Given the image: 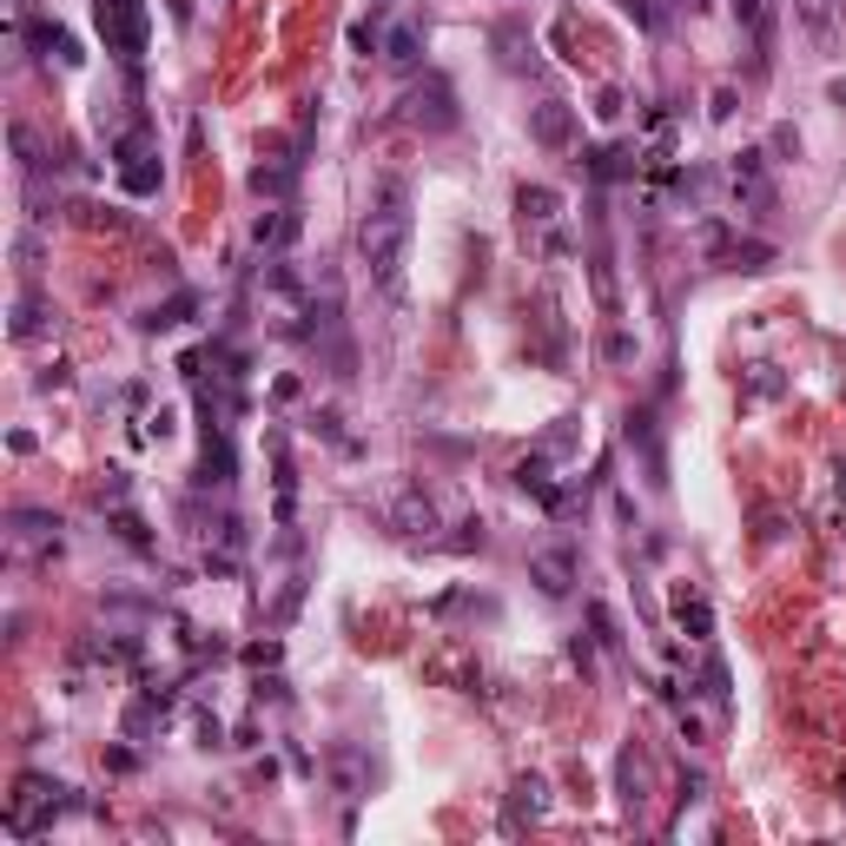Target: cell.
<instances>
[{
    "label": "cell",
    "instance_id": "6da1fadb",
    "mask_svg": "<svg viewBox=\"0 0 846 846\" xmlns=\"http://www.w3.org/2000/svg\"><path fill=\"white\" fill-rule=\"evenodd\" d=\"M357 258L377 291L404 285V265H410V185L404 179H377V192L357 218Z\"/></svg>",
    "mask_w": 846,
    "mask_h": 846
},
{
    "label": "cell",
    "instance_id": "7a4b0ae2",
    "mask_svg": "<svg viewBox=\"0 0 846 846\" xmlns=\"http://www.w3.org/2000/svg\"><path fill=\"white\" fill-rule=\"evenodd\" d=\"M73 788H60V781H46V774H20L13 781V801H7V834L13 840H33V834H46L60 814H73L79 801H66Z\"/></svg>",
    "mask_w": 846,
    "mask_h": 846
},
{
    "label": "cell",
    "instance_id": "3957f363",
    "mask_svg": "<svg viewBox=\"0 0 846 846\" xmlns=\"http://www.w3.org/2000/svg\"><path fill=\"white\" fill-rule=\"evenodd\" d=\"M397 119L410 126V132H457V119H463V106H457V86H450V73H424V79H410L404 86V99H397Z\"/></svg>",
    "mask_w": 846,
    "mask_h": 846
},
{
    "label": "cell",
    "instance_id": "277c9868",
    "mask_svg": "<svg viewBox=\"0 0 846 846\" xmlns=\"http://www.w3.org/2000/svg\"><path fill=\"white\" fill-rule=\"evenodd\" d=\"M93 13H99V40H106V53H113L119 66H139V53H146V33H152V13H146V0H99Z\"/></svg>",
    "mask_w": 846,
    "mask_h": 846
},
{
    "label": "cell",
    "instance_id": "5b68a950",
    "mask_svg": "<svg viewBox=\"0 0 846 846\" xmlns=\"http://www.w3.org/2000/svg\"><path fill=\"white\" fill-rule=\"evenodd\" d=\"M113 165H119V185H126L132 199L159 192V146H152L146 126H126V132L113 139Z\"/></svg>",
    "mask_w": 846,
    "mask_h": 846
},
{
    "label": "cell",
    "instance_id": "8992f818",
    "mask_svg": "<svg viewBox=\"0 0 846 846\" xmlns=\"http://www.w3.org/2000/svg\"><path fill=\"white\" fill-rule=\"evenodd\" d=\"M728 179H735V199H741V212H768V205H774V179H768V146L741 152V159L728 165Z\"/></svg>",
    "mask_w": 846,
    "mask_h": 846
},
{
    "label": "cell",
    "instance_id": "52a82bcc",
    "mask_svg": "<svg viewBox=\"0 0 846 846\" xmlns=\"http://www.w3.org/2000/svg\"><path fill=\"white\" fill-rule=\"evenodd\" d=\"M529 139H536L543 152H569V146H576V106H563V99L529 106Z\"/></svg>",
    "mask_w": 846,
    "mask_h": 846
},
{
    "label": "cell",
    "instance_id": "ba28073f",
    "mask_svg": "<svg viewBox=\"0 0 846 846\" xmlns=\"http://www.w3.org/2000/svg\"><path fill=\"white\" fill-rule=\"evenodd\" d=\"M324 774H331V788H338L344 801H364V794H371V754L351 748V741H338V748L324 754Z\"/></svg>",
    "mask_w": 846,
    "mask_h": 846
},
{
    "label": "cell",
    "instance_id": "9c48e42d",
    "mask_svg": "<svg viewBox=\"0 0 846 846\" xmlns=\"http://www.w3.org/2000/svg\"><path fill=\"white\" fill-rule=\"evenodd\" d=\"M543 814H549V781H543V774H516L510 807H503V834H523V827H536Z\"/></svg>",
    "mask_w": 846,
    "mask_h": 846
},
{
    "label": "cell",
    "instance_id": "30bf717a",
    "mask_svg": "<svg viewBox=\"0 0 846 846\" xmlns=\"http://www.w3.org/2000/svg\"><path fill=\"white\" fill-rule=\"evenodd\" d=\"M390 523H397V536H410V543H437V503L424 496V490H397V503H390Z\"/></svg>",
    "mask_w": 846,
    "mask_h": 846
},
{
    "label": "cell",
    "instance_id": "8fae6325",
    "mask_svg": "<svg viewBox=\"0 0 846 846\" xmlns=\"http://www.w3.org/2000/svg\"><path fill=\"white\" fill-rule=\"evenodd\" d=\"M576 576H582V563H576V549L563 543V549H536L529 556V582L543 589V596H569L576 589Z\"/></svg>",
    "mask_w": 846,
    "mask_h": 846
},
{
    "label": "cell",
    "instance_id": "7c38bea8",
    "mask_svg": "<svg viewBox=\"0 0 846 846\" xmlns=\"http://www.w3.org/2000/svg\"><path fill=\"white\" fill-rule=\"evenodd\" d=\"M298 232H304V218H298L291 205H271V212H258V225H251V245H258L265 258H285V251L298 245Z\"/></svg>",
    "mask_w": 846,
    "mask_h": 846
},
{
    "label": "cell",
    "instance_id": "4fadbf2b",
    "mask_svg": "<svg viewBox=\"0 0 846 846\" xmlns=\"http://www.w3.org/2000/svg\"><path fill=\"white\" fill-rule=\"evenodd\" d=\"M629 443L642 450V463H649V483L662 490V483H668V457H662V430H655V417H649V410H629Z\"/></svg>",
    "mask_w": 846,
    "mask_h": 846
},
{
    "label": "cell",
    "instance_id": "5bb4252c",
    "mask_svg": "<svg viewBox=\"0 0 846 846\" xmlns=\"http://www.w3.org/2000/svg\"><path fill=\"white\" fill-rule=\"evenodd\" d=\"M26 46L33 53H46V60H60V66H79L86 53H79V40L66 33V26H53V20H26Z\"/></svg>",
    "mask_w": 846,
    "mask_h": 846
},
{
    "label": "cell",
    "instance_id": "9a60e30c",
    "mask_svg": "<svg viewBox=\"0 0 846 846\" xmlns=\"http://www.w3.org/2000/svg\"><path fill=\"white\" fill-rule=\"evenodd\" d=\"M46 324H53V298H46V291H33V285H20V298H13V324H7V331L26 344V338H40Z\"/></svg>",
    "mask_w": 846,
    "mask_h": 846
},
{
    "label": "cell",
    "instance_id": "2e32d148",
    "mask_svg": "<svg viewBox=\"0 0 846 846\" xmlns=\"http://www.w3.org/2000/svg\"><path fill=\"white\" fill-rule=\"evenodd\" d=\"M232 470H238V457H232V437H225V430H205V457H199V490H225V483H232Z\"/></svg>",
    "mask_w": 846,
    "mask_h": 846
},
{
    "label": "cell",
    "instance_id": "e0dca14e",
    "mask_svg": "<svg viewBox=\"0 0 846 846\" xmlns=\"http://www.w3.org/2000/svg\"><path fill=\"white\" fill-rule=\"evenodd\" d=\"M615 794H622V807H629V814H642V807H649V768H642V754H635V748H622V754H615Z\"/></svg>",
    "mask_w": 846,
    "mask_h": 846
},
{
    "label": "cell",
    "instance_id": "ac0fdd59",
    "mask_svg": "<svg viewBox=\"0 0 846 846\" xmlns=\"http://www.w3.org/2000/svg\"><path fill=\"white\" fill-rule=\"evenodd\" d=\"M516 218L523 225H556L563 218V192L556 185H516Z\"/></svg>",
    "mask_w": 846,
    "mask_h": 846
},
{
    "label": "cell",
    "instance_id": "d6986e66",
    "mask_svg": "<svg viewBox=\"0 0 846 846\" xmlns=\"http://www.w3.org/2000/svg\"><path fill=\"white\" fill-rule=\"evenodd\" d=\"M516 483L536 496V503H549V510H563V490H556V476H549V450H529L523 463H516Z\"/></svg>",
    "mask_w": 846,
    "mask_h": 846
},
{
    "label": "cell",
    "instance_id": "ffe728a7",
    "mask_svg": "<svg viewBox=\"0 0 846 846\" xmlns=\"http://www.w3.org/2000/svg\"><path fill=\"white\" fill-rule=\"evenodd\" d=\"M582 159H589V179L609 185V179H629V172L642 165V146H596V152H582Z\"/></svg>",
    "mask_w": 846,
    "mask_h": 846
},
{
    "label": "cell",
    "instance_id": "44dd1931",
    "mask_svg": "<svg viewBox=\"0 0 846 846\" xmlns=\"http://www.w3.org/2000/svg\"><path fill=\"white\" fill-rule=\"evenodd\" d=\"M291 185H298V159H278V165H251V192H258V199L285 205V199H291Z\"/></svg>",
    "mask_w": 846,
    "mask_h": 846
},
{
    "label": "cell",
    "instance_id": "7402d4cb",
    "mask_svg": "<svg viewBox=\"0 0 846 846\" xmlns=\"http://www.w3.org/2000/svg\"><path fill=\"white\" fill-rule=\"evenodd\" d=\"M675 622H682V635L708 642V635H715V609H708V596H695V589H675Z\"/></svg>",
    "mask_w": 846,
    "mask_h": 846
},
{
    "label": "cell",
    "instance_id": "603a6c76",
    "mask_svg": "<svg viewBox=\"0 0 846 846\" xmlns=\"http://www.w3.org/2000/svg\"><path fill=\"white\" fill-rule=\"evenodd\" d=\"M384 60H390V66H417V60H424V26L397 20V26L384 33Z\"/></svg>",
    "mask_w": 846,
    "mask_h": 846
},
{
    "label": "cell",
    "instance_id": "cb8c5ba5",
    "mask_svg": "<svg viewBox=\"0 0 846 846\" xmlns=\"http://www.w3.org/2000/svg\"><path fill=\"white\" fill-rule=\"evenodd\" d=\"M192 311H199V291H172V298H165V304H152L139 324H146V331H179Z\"/></svg>",
    "mask_w": 846,
    "mask_h": 846
},
{
    "label": "cell",
    "instance_id": "d4e9b609",
    "mask_svg": "<svg viewBox=\"0 0 846 846\" xmlns=\"http://www.w3.org/2000/svg\"><path fill=\"white\" fill-rule=\"evenodd\" d=\"M7 523L20 543H60V516H46V510H13Z\"/></svg>",
    "mask_w": 846,
    "mask_h": 846
},
{
    "label": "cell",
    "instance_id": "484cf974",
    "mask_svg": "<svg viewBox=\"0 0 846 846\" xmlns=\"http://www.w3.org/2000/svg\"><path fill=\"white\" fill-rule=\"evenodd\" d=\"M113 536H119L126 549H139V556H152V549H159V543L146 536V523H139V516H132L126 503H113Z\"/></svg>",
    "mask_w": 846,
    "mask_h": 846
},
{
    "label": "cell",
    "instance_id": "4316f807",
    "mask_svg": "<svg viewBox=\"0 0 846 846\" xmlns=\"http://www.w3.org/2000/svg\"><path fill=\"white\" fill-rule=\"evenodd\" d=\"M496 46H503V66H529V40H523V26H516V20H503V26H496Z\"/></svg>",
    "mask_w": 846,
    "mask_h": 846
},
{
    "label": "cell",
    "instance_id": "83f0119b",
    "mask_svg": "<svg viewBox=\"0 0 846 846\" xmlns=\"http://www.w3.org/2000/svg\"><path fill=\"white\" fill-rule=\"evenodd\" d=\"M834 13H840V0H794V20H801V26H814V33H827V26H834Z\"/></svg>",
    "mask_w": 846,
    "mask_h": 846
},
{
    "label": "cell",
    "instance_id": "f1b7e54d",
    "mask_svg": "<svg viewBox=\"0 0 846 846\" xmlns=\"http://www.w3.org/2000/svg\"><path fill=\"white\" fill-rule=\"evenodd\" d=\"M589 629H596V642H602V649H622V629H615L609 602H589Z\"/></svg>",
    "mask_w": 846,
    "mask_h": 846
},
{
    "label": "cell",
    "instance_id": "f546056e",
    "mask_svg": "<svg viewBox=\"0 0 846 846\" xmlns=\"http://www.w3.org/2000/svg\"><path fill=\"white\" fill-rule=\"evenodd\" d=\"M768 159H801V132L794 126H774L768 132Z\"/></svg>",
    "mask_w": 846,
    "mask_h": 846
},
{
    "label": "cell",
    "instance_id": "4dcf8cb0",
    "mask_svg": "<svg viewBox=\"0 0 846 846\" xmlns=\"http://www.w3.org/2000/svg\"><path fill=\"white\" fill-rule=\"evenodd\" d=\"M13 265H20L26 278L40 271V238H33V232H20V238H13Z\"/></svg>",
    "mask_w": 846,
    "mask_h": 846
},
{
    "label": "cell",
    "instance_id": "1f68e13d",
    "mask_svg": "<svg viewBox=\"0 0 846 846\" xmlns=\"http://www.w3.org/2000/svg\"><path fill=\"white\" fill-rule=\"evenodd\" d=\"M602 357H609V364H629V357H635V338H629V331H609V338H602Z\"/></svg>",
    "mask_w": 846,
    "mask_h": 846
},
{
    "label": "cell",
    "instance_id": "d6a6232c",
    "mask_svg": "<svg viewBox=\"0 0 846 846\" xmlns=\"http://www.w3.org/2000/svg\"><path fill=\"white\" fill-rule=\"evenodd\" d=\"M569 443H576V417H563V424H556V430L543 437V450H549V457H563Z\"/></svg>",
    "mask_w": 846,
    "mask_h": 846
},
{
    "label": "cell",
    "instance_id": "836d02e7",
    "mask_svg": "<svg viewBox=\"0 0 846 846\" xmlns=\"http://www.w3.org/2000/svg\"><path fill=\"white\" fill-rule=\"evenodd\" d=\"M735 106H741V99H735V86H715V99H708V119H735Z\"/></svg>",
    "mask_w": 846,
    "mask_h": 846
},
{
    "label": "cell",
    "instance_id": "e575fe53",
    "mask_svg": "<svg viewBox=\"0 0 846 846\" xmlns=\"http://www.w3.org/2000/svg\"><path fill=\"white\" fill-rule=\"evenodd\" d=\"M7 139H13V152H20V165H26V172H33V165H40V152H33V132H26V126H13V132H7Z\"/></svg>",
    "mask_w": 846,
    "mask_h": 846
},
{
    "label": "cell",
    "instance_id": "d590c367",
    "mask_svg": "<svg viewBox=\"0 0 846 846\" xmlns=\"http://www.w3.org/2000/svg\"><path fill=\"white\" fill-rule=\"evenodd\" d=\"M596 119H622V93H615V86L596 93Z\"/></svg>",
    "mask_w": 846,
    "mask_h": 846
},
{
    "label": "cell",
    "instance_id": "8d00e7d4",
    "mask_svg": "<svg viewBox=\"0 0 846 846\" xmlns=\"http://www.w3.org/2000/svg\"><path fill=\"white\" fill-rule=\"evenodd\" d=\"M225 741V728H218V715H199V748H218Z\"/></svg>",
    "mask_w": 846,
    "mask_h": 846
},
{
    "label": "cell",
    "instance_id": "74e56055",
    "mask_svg": "<svg viewBox=\"0 0 846 846\" xmlns=\"http://www.w3.org/2000/svg\"><path fill=\"white\" fill-rule=\"evenodd\" d=\"M622 7H629V13H635L642 26H655V7H649V0H622Z\"/></svg>",
    "mask_w": 846,
    "mask_h": 846
},
{
    "label": "cell",
    "instance_id": "f35d334b",
    "mask_svg": "<svg viewBox=\"0 0 846 846\" xmlns=\"http://www.w3.org/2000/svg\"><path fill=\"white\" fill-rule=\"evenodd\" d=\"M827 99H834V106H846V79H834V86H827Z\"/></svg>",
    "mask_w": 846,
    "mask_h": 846
},
{
    "label": "cell",
    "instance_id": "ab89813d",
    "mask_svg": "<svg viewBox=\"0 0 846 846\" xmlns=\"http://www.w3.org/2000/svg\"><path fill=\"white\" fill-rule=\"evenodd\" d=\"M840 801H846V781H840Z\"/></svg>",
    "mask_w": 846,
    "mask_h": 846
},
{
    "label": "cell",
    "instance_id": "60d3db41",
    "mask_svg": "<svg viewBox=\"0 0 846 846\" xmlns=\"http://www.w3.org/2000/svg\"><path fill=\"white\" fill-rule=\"evenodd\" d=\"M371 7H384V0H371Z\"/></svg>",
    "mask_w": 846,
    "mask_h": 846
}]
</instances>
